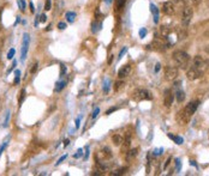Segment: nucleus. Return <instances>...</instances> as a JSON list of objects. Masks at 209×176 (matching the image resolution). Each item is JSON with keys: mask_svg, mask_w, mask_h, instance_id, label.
I'll use <instances>...</instances> for the list:
<instances>
[{"mask_svg": "<svg viewBox=\"0 0 209 176\" xmlns=\"http://www.w3.org/2000/svg\"><path fill=\"white\" fill-rule=\"evenodd\" d=\"M179 169H180V161L177 159V170H179Z\"/></svg>", "mask_w": 209, "mask_h": 176, "instance_id": "obj_49", "label": "nucleus"}, {"mask_svg": "<svg viewBox=\"0 0 209 176\" xmlns=\"http://www.w3.org/2000/svg\"><path fill=\"white\" fill-rule=\"evenodd\" d=\"M149 47H151L154 50H165L168 47V43L166 42L165 37H156Z\"/></svg>", "mask_w": 209, "mask_h": 176, "instance_id": "obj_3", "label": "nucleus"}, {"mask_svg": "<svg viewBox=\"0 0 209 176\" xmlns=\"http://www.w3.org/2000/svg\"><path fill=\"white\" fill-rule=\"evenodd\" d=\"M191 2H192L194 6H198V5L202 2V0H191Z\"/></svg>", "mask_w": 209, "mask_h": 176, "instance_id": "obj_40", "label": "nucleus"}, {"mask_svg": "<svg viewBox=\"0 0 209 176\" xmlns=\"http://www.w3.org/2000/svg\"><path fill=\"white\" fill-rule=\"evenodd\" d=\"M161 33H162V35L164 36H166L168 33H170V30H168L166 27H162V28H161Z\"/></svg>", "mask_w": 209, "mask_h": 176, "instance_id": "obj_37", "label": "nucleus"}, {"mask_svg": "<svg viewBox=\"0 0 209 176\" xmlns=\"http://www.w3.org/2000/svg\"><path fill=\"white\" fill-rule=\"evenodd\" d=\"M66 157H68V155H65V156H63V157H60V158H59V161L57 162V164H60V163H61V162H63L64 159H66Z\"/></svg>", "mask_w": 209, "mask_h": 176, "instance_id": "obj_43", "label": "nucleus"}, {"mask_svg": "<svg viewBox=\"0 0 209 176\" xmlns=\"http://www.w3.org/2000/svg\"><path fill=\"white\" fill-rule=\"evenodd\" d=\"M104 1H106V2H111L112 0H104Z\"/></svg>", "mask_w": 209, "mask_h": 176, "instance_id": "obj_54", "label": "nucleus"}, {"mask_svg": "<svg viewBox=\"0 0 209 176\" xmlns=\"http://www.w3.org/2000/svg\"><path fill=\"white\" fill-rule=\"evenodd\" d=\"M28 47H29V35L24 34L23 35V42H22V52H21V59L22 60H25V58H27Z\"/></svg>", "mask_w": 209, "mask_h": 176, "instance_id": "obj_8", "label": "nucleus"}, {"mask_svg": "<svg viewBox=\"0 0 209 176\" xmlns=\"http://www.w3.org/2000/svg\"><path fill=\"white\" fill-rule=\"evenodd\" d=\"M100 155L102 156V161L111 159V158H112V156H113V153H112L111 149H109V147H107V146H104V149L100 151Z\"/></svg>", "mask_w": 209, "mask_h": 176, "instance_id": "obj_14", "label": "nucleus"}, {"mask_svg": "<svg viewBox=\"0 0 209 176\" xmlns=\"http://www.w3.org/2000/svg\"><path fill=\"white\" fill-rule=\"evenodd\" d=\"M202 74H203V71H201L200 69H196L195 66H192L191 69H189V70H187V73H186L187 78H189L190 80H196V79L201 78Z\"/></svg>", "mask_w": 209, "mask_h": 176, "instance_id": "obj_6", "label": "nucleus"}, {"mask_svg": "<svg viewBox=\"0 0 209 176\" xmlns=\"http://www.w3.org/2000/svg\"><path fill=\"white\" fill-rule=\"evenodd\" d=\"M123 86H124V82H121V80L115 82V85H114V91H119V90H120Z\"/></svg>", "mask_w": 209, "mask_h": 176, "instance_id": "obj_24", "label": "nucleus"}, {"mask_svg": "<svg viewBox=\"0 0 209 176\" xmlns=\"http://www.w3.org/2000/svg\"><path fill=\"white\" fill-rule=\"evenodd\" d=\"M37 67H38V64H37V62H34V64H33V67H32V70H30V72H32V73H35V72L37 71Z\"/></svg>", "mask_w": 209, "mask_h": 176, "instance_id": "obj_38", "label": "nucleus"}, {"mask_svg": "<svg viewBox=\"0 0 209 176\" xmlns=\"http://www.w3.org/2000/svg\"><path fill=\"white\" fill-rule=\"evenodd\" d=\"M150 11L154 14V22L158 23L159 22V10H158V7L154 4H150Z\"/></svg>", "mask_w": 209, "mask_h": 176, "instance_id": "obj_17", "label": "nucleus"}, {"mask_svg": "<svg viewBox=\"0 0 209 176\" xmlns=\"http://www.w3.org/2000/svg\"><path fill=\"white\" fill-rule=\"evenodd\" d=\"M170 162H171V158H168V159H167V161H166V163H165V165H164V168H165V169H166V168H167V165H168V164H170Z\"/></svg>", "mask_w": 209, "mask_h": 176, "instance_id": "obj_47", "label": "nucleus"}, {"mask_svg": "<svg viewBox=\"0 0 209 176\" xmlns=\"http://www.w3.org/2000/svg\"><path fill=\"white\" fill-rule=\"evenodd\" d=\"M66 18H68V21L70 23H72L76 18V13L75 12H66Z\"/></svg>", "mask_w": 209, "mask_h": 176, "instance_id": "obj_23", "label": "nucleus"}, {"mask_svg": "<svg viewBox=\"0 0 209 176\" xmlns=\"http://www.w3.org/2000/svg\"><path fill=\"white\" fill-rule=\"evenodd\" d=\"M126 170H128V168H121V169H119V170L112 173V175H123V174L126 173Z\"/></svg>", "mask_w": 209, "mask_h": 176, "instance_id": "obj_26", "label": "nucleus"}, {"mask_svg": "<svg viewBox=\"0 0 209 176\" xmlns=\"http://www.w3.org/2000/svg\"><path fill=\"white\" fill-rule=\"evenodd\" d=\"M65 73H66V66L60 65V75H64Z\"/></svg>", "mask_w": 209, "mask_h": 176, "instance_id": "obj_36", "label": "nucleus"}, {"mask_svg": "<svg viewBox=\"0 0 209 176\" xmlns=\"http://www.w3.org/2000/svg\"><path fill=\"white\" fill-rule=\"evenodd\" d=\"M194 66H195L196 69H200V70H201L203 66H206V65H204V60H203L200 55H196V56L194 58Z\"/></svg>", "mask_w": 209, "mask_h": 176, "instance_id": "obj_15", "label": "nucleus"}, {"mask_svg": "<svg viewBox=\"0 0 209 176\" xmlns=\"http://www.w3.org/2000/svg\"><path fill=\"white\" fill-rule=\"evenodd\" d=\"M8 120H10V111H7L6 113V117H5V120H4V127H7V125H8Z\"/></svg>", "mask_w": 209, "mask_h": 176, "instance_id": "obj_30", "label": "nucleus"}, {"mask_svg": "<svg viewBox=\"0 0 209 176\" xmlns=\"http://www.w3.org/2000/svg\"><path fill=\"white\" fill-rule=\"evenodd\" d=\"M45 10L46 11H49L51 10V0H47L46 4H45Z\"/></svg>", "mask_w": 209, "mask_h": 176, "instance_id": "obj_35", "label": "nucleus"}, {"mask_svg": "<svg viewBox=\"0 0 209 176\" xmlns=\"http://www.w3.org/2000/svg\"><path fill=\"white\" fill-rule=\"evenodd\" d=\"M6 145H7V142H4L2 145H1V147H0V156H1V153H2V151L6 149Z\"/></svg>", "mask_w": 209, "mask_h": 176, "instance_id": "obj_42", "label": "nucleus"}, {"mask_svg": "<svg viewBox=\"0 0 209 176\" xmlns=\"http://www.w3.org/2000/svg\"><path fill=\"white\" fill-rule=\"evenodd\" d=\"M17 2H18V5H19V8H21L22 11H24V10H25V1H24V0H17Z\"/></svg>", "mask_w": 209, "mask_h": 176, "instance_id": "obj_28", "label": "nucleus"}, {"mask_svg": "<svg viewBox=\"0 0 209 176\" xmlns=\"http://www.w3.org/2000/svg\"><path fill=\"white\" fill-rule=\"evenodd\" d=\"M130 73H131V66H130V65H125V66H123V67L119 70L118 75H119V78H125V77H128Z\"/></svg>", "mask_w": 209, "mask_h": 176, "instance_id": "obj_13", "label": "nucleus"}, {"mask_svg": "<svg viewBox=\"0 0 209 176\" xmlns=\"http://www.w3.org/2000/svg\"><path fill=\"white\" fill-rule=\"evenodd\" d=\"M198 101H194V102H190L189 104H186V107L184 108V111L186 113V115H189L190 117L196 113L197 108H198Z\"/></svg>", "mask_w": 209, "mask_h": 176, "instance_id": "obj_11", "label": "nucleus"}, {"mask_svg": "<svg viewBox=\"0 0 209 176\" xmlns=\"http://www.w3.org/2000/svg\"><path fill=\"white\" fill-rule=\"evenodd\" d=\"M194 16V11L191 7H185L183 10V13H181V24L184 27H187L191 22V18Z\"/></svg>", "mask_w": 209, "mask_h": 176, "instance_id": "obj_4", "label": "nucleus"}, {"mask_svg": "<svg viewBox=\"0 0 209 176\" xmlns=\"http://www.w3.org/2000/svg\"><path fill=\"white\" fill-rule=\"evenodd\" d=\"M113 56H114V55H109V59H108V64H109V65L112 64V60H113Z\"/></svg>", "mask_w": 209, "mask_h": 176, "instance_id": "obj_51", "label": "nucleus"}, {"mask_svg": "<svg viewBox=\"0 0 209 176\" xmlns=\"http://www.w3.org/2000/svg\"><path fill=\"white\" fill-rule=\"evenodd\" d=\"M174 11H175V7H174V4L172 1H166V2H164V5H162V12H164L165 14L172 16L174 13Z\"/></svg>", "mask_w": 209, "mask_h": 176, "instance_id": "obj_12", "label": "nucleus"}, {"mask_svg": "<svg viewBox=\"0 0 209 176\" xmlns=\"http://www.w3.org/2000/svg\"><path fill=\"white\" fill-rule=\"evenodd\" d=\"M99 113H100V108H95V110L93 111V115H91V117L93 119H95L98 115H99Z\"/></svg>", "mask_w": 209, "mask_h": 176, "instance_id": "obj_33", "label": "nucleus"}, {"mask_svg": "<svg viewBox=\"0 0 209 176\" xmlns=\"http://www.w3.org/2000/svg\"><path fill=\"white\" fill-rule=\"evenodd\" d=\"M137 153H138V149H134V150H128V152L125 153L126 155V161H131V159H134L136 156H137Z\"/></svg>", "mask_w": 209, "mask_h": 176, "instance_id": "obj_16", "label": "nucleus"}, {"mask_svg": "<svg viewBox=\"0 0 209 176\" xmlns=\"http://www.w3.org/2000/svg\"><path fill=\"white\" fill-rule=\"evenodd\" d=\"M131 98L136 102H141V101H149L151 100V95L149 91L144 90V89H135L131 92Z\"/></svg>", "mask_w": 209, "mask_h": 176, "instance_id": "obj_2", "label": "nucleus"}, {"mask_svg": "<svg viewBox=\"0 0 209 176\" xmlns=\"http://www.w3.org/2000/svg\"><path fill=\"white\" fill-rule=\"evenodd\" d=\"M173 60L181 70H186L190 64V56L184 50H175L173 53Z\"/></svg>", "mask_w": 209, "mask_h": 176, "instance_id": "obj_1", "label": "nucleus"}, {"mask_svg": "<svg viewBox=\"0 0 209 176\" xmlns=\"http://www.w3.org/2000/svg\"><path fill=\"white\" fill-rule=\"evenodd\" d=\"M167 136H168V138H170V139H172V140H173L174 142H175V144H178V145H181V144L184 142V139H183L181 137L174 136V134H171V133H168Z\"/></svg>", "mask_w": 209, "mask_h": 176, "instance_id": "obj_20", "label": "nucleus"}, {"mask_svg": "<svg viewBox=\"0 0 209 176\" xmlns=\"http://www.w3.org/2000/svg\"><path fill=\"white\" fill-rule=\"evenodd\" d=\"M75 122H76V128H78V127H79V117H77Z\"/></svg>", "mask_w": 209, "mask_h": 176, "instance_id": "obj_46", "label": "nucleus"}, {"mask_svg": "<svg viewBox=\"0 0 209 176\" xmlns=\"http://www.w3.org/2000/svg\"><path fill=\"white\" fill-rule=\"evenodd\" d=\"M204 36H207V37H209V29L204 33Z\"/></svg>", "mask_w": 209, "mask_h": 176, "instance_id": "obj_53", "label": "nucleus"}, {"mask_svg": "<svg viewBox=\"0 0 209 176\" xmlns=\"http://www.w3.org/2000/svg\"><path fill=\"white\" fill-rule=\"evenodd\" d=\"M174 101V94L172 92L171 89H166L165 90V95H164V104L165 107L170 108V107L173 104Z\"/></svg>", "mask_w": 209, "mask_h": 176, "instance_id": "obj_7", "label": "nucleus"}, {"mask_svg": "<svg viewBox=\"0 0 209 176\" xmlns=\"http://www.w3.org/2000/svg\"><path fill=\"white\" fill-rule=\"evenodd\" d=\"M206 50H207V53H209V48H206Z\"/></svg>", "mask_w": 209, "mask_h": 176, "instance_id": "obj_55", "label": "nucleus"}, {"mask_svg": "<svg viewBox=\"0 0 209 176\" xmlns=\"http://www.w3.org/2000/svg\"><path fill=\"white\" fill-rule=\"evenodd\" d=\"M65 85H66V80H61V82L57 83V86H55L54 91H55V92H60V91L65 88Z\"/></svg>", "mask_w": 209, "mask_h": 176, "instance_id": "obj_21", "label": "nucleus"}, {"mask_svg": "<svg viewBox=\"0 0 209 176\" xmlns=\"http://www.w3.org/2000/svg\"><path fill=\"white\" fill-rule=\"evenodd\" d=\"M175 119H177V122H178L179 125H183V126H185V125L189 123V121H190V116L186 115V113L184 111V109L180 110V111H178Z\"/></svg>", "mask_w": 209, "mask_h": 176, "instance_id": "obj_9", "label": "nucleus"}, {"mask_svg": "<svg viewBox=\"0 0 209 176\" xmlns=\"http://www.w3.org/2000/svg\"><path fill=\"white\" fill-rule=\"evenodd\" d=\"M16 77H15V80H13V84L15 85H17L18 83H19V80H21V72H19V70H17L16 72Z\"/></svg>", "mask_w": 209, "mask_h": 176, "instance_id": "obj_25", "label": "nucleus"}, {"mask_svg": "<svg viewBox=\"0 0 209 176\" xmlns=\"http://www.w3.org/2000/svg\"><path fill=\"white\" fill-rule=\"evenodd\" d=\"M164 75L166 80H174L178 77V69L174 66H166L164 70Z\"/></svg>", "mask_w": 209, "mask_h": 176, "instance_id": "obj_5", "label": "nucleus"}, {"mask_svg": "<svg viewBox=\"0 0 209 176\" xmlns=\"http://www.w3.org/2000/svg\"><path fill=\"white\" fill-rule=\"evenodd\" d=\"M125 4H126V0H115V2H114V6H115V11H117V12L121 11V10L124 8Z\"/></svg>", "mask_w": 209, "mask_h": 176, "instance_id": "obj_19", "label": "nucleus"}, {"mask_svg": "<svg viewBox=\"0 0 209 176\" xmlns=\"http://www.w3.org/2000/svg\"><path fill=\"white\" fill-rule=\"evenodd\" d=\"M81 155H82V149H79V150H78V153H77V155H75V158L81 157Z\"/></svg>", "mask_w": 209, "mask_h": 176, "instance_id": "obj_44", "label": "nucleus"}, {"mask_svg": "<svg viewBox=\"0 0 209 176\" xmlns=\"http://www.w3.org/2000/svg\"><path fill=\"white\" fill-rule=\"evenodd\" d=\"M115 110H118V107H111V108L106 111V115H109L111 113H113V111H115Z\"/></svg>", "mask_w": 209, "mask_h": 176, "instance_id": "obj_32", "label": "nucleus"}, {"mask_svg": "<svg viewBox=\"0 0 209 176\" xmlns=\"http://www.w3.org/2000/svg\"><path fill=\"white\" fill-rule=\"evenodd\" d=\"M69 144H70V140H69V139H65V140H64V146H65V147H66V146H68Z\"/></svg>", "mask_w": 209, "mask_h": 176, "instance_id": "obj_50", "label": "nucleus"}, {"mask_svg": "<svg viewBox=\"0 0 209 176\" xmlns=\"http://www.w3.org/2000/svg\"><path fill=\"white\" fill-rule=\"evenodd\" d=\"M58 28H59L60 30H64V29L66 28V23H64V22H60V23L58 24Z\"/></svg>", "mask_w": 209, "mask_h": 176, "instance_id": "obj_39", "label": "nucleus"}, {"mask_svg": "<svg viewBox=\"0 0 209 176\" xmlns=\"http://www.w3.org/2000/svg\"><path fill=\"white\" fill-rule=\"evenodd\" d=\"M160 69H161V65H160V64H156V66H155V72H159Z\"/></svg>", "mask_w": 209, "mask_h": 176, "instance_id": "obj_45", "label": "nucleus"}, {"mask_svg": "<svg viewBox=\"0 0 209 176\" xmlns=\"http://www.w3.org/2000/svg\"><path fill=\"white\" fill-rule=\"evenodd\" d=\"M145 35H147V30H145V29H141V30H139V36H141V37H144Z\"/></svg>", "mask_w": 209, "mask_h": 176, "instance_id": "obj_41", "label": "nucleus"}, {"mask_svg": "<svg viewBox=\"0 0 209 176\" xmlns=\"http://www.w3.org/2000/svg\"><path fill=\"white\" fill-rule=\"evenodd\" d=\"M30 11H32V12H34L35 10H34V5H33V4H30Z\"/></svg>", "mask_w": 209, "mask_h": 176, "instance_id": "obj_52", "label": "nucleus"}, {"mask_svg": "<svg viewBox=\"0 0 209 176\" xmlns=\"http://www.w3.org/2000/svg\"><path fill=\"white\" fill-rule=\"evenodd\" d=\"M123 140H124V138H123L120 134H114V136L112 137V141H113V144H114L115 146H120V145L123 144Z\"/></svg>", "mask_w": 209, "mask_h": 176, "instance_id": "obj_18", "label": "nucleus"}, {"mask_svg": "<svg viewBox=\"0 0 209 176\" xmlns=\"http://www.w3.org/2000/svg\"><path fill=\"white\" fill-rule=\"evenodd\" d=\"M131 140H132V134L131 132H126L125 137H124V140H123V146H121V152L123 153H126L128 150L130 149L131 146Z\"/></svg>", "mask_w": 209, "mask_h": 176, "instance_id": "obj_10", "label": "nucleus"}, {"mask_svg": "<svg viewBox=\"0 0 209 176\" xmlns=\"http://www.w3.org/2000/svg\"><path fill=\"white\" fill-rule=\"evenodd\" d=\"M108 88H109V79H106V80H104V94H107V92H108Z\"/></svg>", "mask_w": 209, "mask_h": 176, "instance_id": "obj_29", "label": "nucleus"}, {"mask_svg": "<svg viewBox=\"0 0 209 176\" xmlns=\"http://www.w3.org/2000/svg\"><path fill=\"white\" fill-rule=\"evenodd\" d=\"M15 53H16V50H15L13 48H11V49L8 50V53H7V59H12L13 55H15Z\"/></svg>", "mask_w": 209, "mask_h": 176, "instance_id": "obj_31", "label": "nucleus"}, {"mask_svg": "<svg viewBox=\"0 0 209 176\" xmlns=\"http://www.w3.org/2000/svg\"><path fill=\"white\" fill-rule=\"evenodd\" d=\"M175 96H177V101H178L179 103H181V102L185 100V94H184L183 91H180V90L177 91V95H175Z\"/></svg>", "mask_w": 209, "mask_h": 176, "instance_id": "obj_22", "label": "nucleus"}, {"mask_svg": "<svg viewBox=\"0 0 209 176\" xmlns=\"http://www.w3.org/2000/svg\"><path fill=\"white\" fill-rule=\"evenodd\" d=\"M24 98H25V89H22V90H21V95H19V100H18V102H19V103H22V102L24 101Z\"/></svg>", "mask_w": 209, "mask_h": 176, "instance_id": "obj_27", "label": "nucleus"}, {"mask_svg": "<svg viewBox=\"0 0 209 176\" xmlns=\"http://www.w3.org/2000/svg\"><path fill=\"white\" fill-rule=\"evenodd\" d=\"M40 21H41L42 23H45V22H46V16H45V14H42V16H41V19H40Z\"/></svg>", "mask_w": 209, "mask_h": 176, "instance_id": "obj_48", "label": "nucleus"}, {"mask_svg": "<svg viewBox=\"0 0 209 176\" xmlns=\"http://www.w3.org/2000/svg\"><path fill=\"white\" fill-rule=\"evenodd\" d=\"M126 50H128V48H126V47H125L124 49H121V52L119 53V56H118V60H120V59L123 58V55H124V54L126 53Z\"/></svg>", "mask_w": 209, "mask_h": 176, "instance_id": "obj_34", "label": "nucleus"}]
</instances>
